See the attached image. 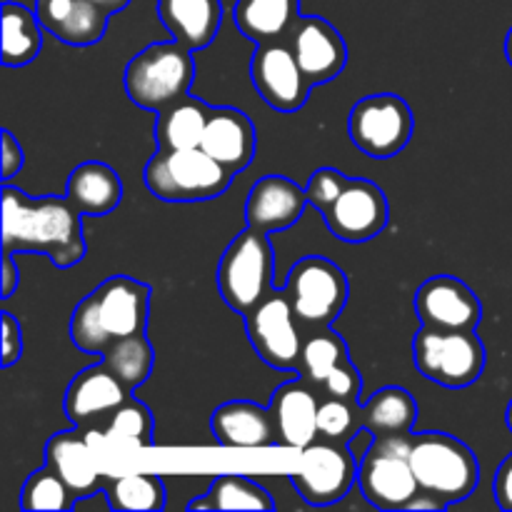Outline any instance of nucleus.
<instances>
[{
  "instance_id": "obj_40",
  "label": "nucleus",
  "mask_w": 512,
  "mask_h": 512,
  "mask_svg": "<svg viewBox=\"0 0 512 512\" xmlns=\"http://www.w3.org/2000/svg\"><path fill=\"white\" fill-rule=\"evenodd\" d=\"M25 165V153L23 145L15 140V135L8 128L3 130V180L10 183L13 175H18Z\"/></svg>"
},
{
  "instance_id": "obj_5",
  "label": "nucleus",
  "mask_w": 512,
  "mask_h": 512,
  "mask_svg": "<svg viewBox=\"0 0 512 512\" xmlns=\"http://www.w3.org/2000/svg\"><path fill=\"white\" fill-rule=\"evenodd\" d=\"M410 463L420 488L438 495L448 508L470 498L478 488V458L463 440L448 433H413Z\"/></svg>"
},
{
  "instance_id": "obj_29",
  "label": "nucleus",
  "mask_w": 512,
  "mask_h": 512,
  "mask_svg": "<svg viewBox=\"0 0 512 512\" xmlns=\"http://www.w3.org/2000/svg\"><path fill=\"white\" fill-rule=\"evenodd\" d=\"M43 25H40L35 10L25 5L5 0L3 3V48L0 60L5 68H23L38 58L43 48Z\"/></svg>"
},
{
  "instance_id": "obj_10",
  "label": "nucleus",
  "mask_w": 512,
  "mask_h": 512,
  "mask_svg": "<svg viewBox=\"0 0 512 512\" xmlns=\"http://www.w3.org/2000/svg\"><path fill=\"white\" fill-rule=\"evenodd\" d=\"M413 110L400 95H365L353 105L348 133L355 148L375 160H390L408 148L413 138Z\"/></svg>"
},
{
  "instance_id": "obj_6",
  "label": "nucleus",
  "mask_w": 512,
  "mask_h": 512,
  "mask_svg": "<svg viewBox=\"0 0 512 512\" xmlns=\"http://www.w3.org/2000/svg\"><path fill=\"white\" fill-rule=\"evenodd\" d=\"M195 80L193 50L178 40L150 43L125 65V93L138 108L158 113L173 100L190 93Z\"/></svg>"
},
{
  "instance_id": "obj_42",
  "label": "nucleus",
  "mask_w": 512,
  "mask_h": 512,
  "mask_svg": "<svg viewBox=\"0 0 512 512\" xmlns=\"http://www.w3.org/2000/svg\"><path fill=\"white\" fill-rule=\"evenodd\" d=\"M13 255L10 250H3V300H8L18 288V268L13 263Z\"/></svg>"
},
{
  "instance_id": "obj_45",
  "label": "nucleus",
  "mask_w": 512,
  "mask_h": 512,
  "mask_svg": "<svg viewBox=\"0 0 512 512\" xmlns=\"http://www.w3.org/2000/svg\"><path fill=\"white\" fill-rule=\"evenodd\" d=\"M505 58L512 65V28L508 30V38H505Z\"/></svg>"
},
{
  "instance_id": "obj_4",
  "label": "nucleus",
  "mask_w": 512,
  "mask_h": 512,
  "mask_svg": "<svg viewBox=\"0 0 512 512\" xmlns=\"http://www.w3.org/2000/svg\"><path fill=\"white\" fill-rule=\"evenodd\" d=\"M273 273L275 253L270 233L248 225L220 255L215 283L223 303L233 313L245 315L273 293Z\"/></svg>"
},
{
  "instance_id": "obj_14",
  "label": "nucleus",
  "mask_w": 512,
  "mask_h": 512,
  "mask_svg": "<svg viewBox=\"0 0 512 512\" xmlns=\"http://www.w3.org/2000/svg\"><path fill=\"white\" fill-rule=\"evenodd\" d=\"M330 233L350 245L378 238L390 223V205L383 188L373 180L350 178L333 205L323 210Z\"/></svg>"
},
{
  "instance_id": "obj_32",
  "label": "nucleus",
  "mask_w": 512,
  "mask_h": 512,
  "mask_svg": "<svg viewBox=\"0 0 512 512\" xmlns=\"http://www.w3.org/2000/svg\"><path fill=\"white\" fill-rule=\"evenodd\" d=\"M348 358V343H345L330 325H325V328H313L303 340L298 373L300 378H305L308 383L318 385L320 388V385L325 383V378Z\"/></svg>"
},
{
  "instance_id": "obj_46",
  "label": "nucleus",
  "mask_w": 512,
  "mask_h": 512,
  "mask_svg": "<svg viewBox=\"0 0 512 512\" xmlns=\"http://www.w3.org/2000/svg\"><path fill=\"white\" fill-rule=\"evenodd\" d=\"M505 420H508V428H510V433H512V400H510V405H508V413H505Z\"/></svg>"
},
{
  "instance_id": "obj_44",
  "label": "nucleus",
  "mask_w": 512,
  "mask_h": 512,
  "mask_svg": "<svg viewBox=\"0 0 512 512\" xmlns=\"http://www.w3.org/2000/svg\"><path fill=\"white\" fill-rule=\"evenodd\" d=\"M90 3L95 5V8H100L103 13L108 15H115L120 13V10H125L130 5V0H90Z\"/></svg>"
},
{
  "instance_id": "obj_18",
  "label": "nucleus",
  "mask_w": 512,
  "mask_h": 512,
  "mask_svg": "<svg viewBox=\"0 0 512 512\" xmlns=\"http://www.w3.org/2000/svg\"><path fill=\"white\" fill-rule=\"evenodd\" d=\"M130 395H133V390L100 360V363L80 370L70 380L63 408L75 428H85V425L103 423Z\"/></svg>"
},
{
  "instance_id": "obj_2",
  "label": "nucleus",
  "mask_w": 512,
  "mask_h": 512,
  "mask_svg": "<svg viewBox=\"0 0 512 512\" xmlns=\"http://www.w3.org/2000/svg\"><path fill=\"white\" fill-rule=\"evenodd\" d=\"M150 320V288L128 275L103 280L70 315V340L85 355H103L110 343L145 333Z\"/></svg>"
},
{
  "instance_id": "obj_9",
  "label": "nucleus",
  "mask_w": 512,
  "mask_h": 512,
  "mask_svg": "<svg viewBox=\"0 0 512 512\" xmlns=\"http://www.w3.org/2000/svg\"><path fill=\"white\" fill-rule=\"evenodd\" d=\"M285 295L295 310V318L308 328H325L343 315L350 298L348 275L333 260L308 255L290 268Z\"/></svg>"
},
{
  "instance_id": "obj_17",
  "label": "nucleus",
  "mask_w": 512,
  "mask_h": 512,
  "mask_svg": "<svg viewBox=\"0 0 512 512\" xmlns=\"http://www.w3.org/2000/svg\"><path fill=\"white\" fill-rule=\"evenodd\" d=\"M320 400H323V390L300 378V375L275 388L268 410L270 418H273L278 445L290 450H303L318 440Z\"/></svg>"
},
{
  "instance_id": "obj_25",
  "label": "nucleus",
  "mask_w": 512,
  "mask_h": 512,
  "mask_svg": "<svg viewBox=\"0 0 512 512\" xmlns=\"http://www.w3.org/2000/svg\"><path fill=\"white\" fill-rule=\"evenodd\" d=\"M65 198L83 218L85 215L103 218L113 213L123 200V180L108 163L88 160L70 173Z\"/></svg>"
},
{
  "instance_id": "obj_30",
  "label": "nucleus",
  "mask_w": 512,
  "mask_h": 512,
  "mask_svg": "<svg viewBox=\"0 0 512 512\" xmlns=\"http://www.w3.org/2000/svg\"><path fill=\"white\" fill-rule=\"evenodd\" d=\"M188 510H275V503L263 485L228 473L210 483L205 498L190 500Z\"/></svg>"
},
{
  "instance_id": "obj_31",
  "label": "nucleus",
  "mask_w": 512,
  "mask_h": 512,
  "mask_svg": "<svg viewBox=\"0 0 512 512\" xmlns=\"http://www.w3.org/2000/svg\"><path fill=\"white\" fill-rule=\"evenodd\" d=\"M103 493L108 498L110 510H133L150 512L163 510L168 490L160 475L153 473H128L105 478Z\"/></svg>"
},
{
  "instance_id": "obj_12",
  "label": "nucleus",
  "mask_w": 512,
  "mask_h": 512,
  "mask_svg": "<svg viewBox=\"0 0 512 512\" xmlns=\"http://www.w3.org/2000/svg\"><path fill=\"white\" fill-rule=\"evenodd\" d=\"M245 333L255 355L273 370H298L305 335L285 290H273L243 315Z\"/></svg>"
},
{
  "instance_id": "obj_37",
  "label": "nucleus",
  "mask_w": 512,
  "mask_h": 512,
  "mask_svg": "<svg viewBox=\"0 0 512 512\" xmlns=\"http://www.w3.org/2000/svg\"><path fill=\"white\" fill-rule=\"evenodd\" d=\"M348 175L340 173L335 168H318L310 175L308 185H305V195H308V203L313 208H318L323 213L328 205H333L338 200V195L343 193L345 185H348Z\"/></svg>"
},
{
  "instance_id": "obj_36",
  "label": "nucleus",
  "mask_w": 512,
  "mask_h": 512,
  "mask_svg": "<svg viewBox=\"0 0 512 512\" xmlns=\"http://www.w3.org/2000/svg\"><path fill=\"white\" fill-rule=\"evenodd\" d=\"M363 430L358 400H343L323 395L318 408V438L333 443H350Z\"/></svg>"
},
{
  "instance_id": "obj_20",
  "label": "nucleus",
  "mask_w": 512,
  "mask_h": 512,
  "mask_svg": "<svg viewBox=\"0 0 512 512\" xmlns=\"http://www.w3.org/2000/svg\"><path fill=\"white\" fill-rule=\"evenodd\" d=\"M200 148L220 165L233 170L235 175L243 173L253 163L255 148H258V133H255L253 120L243 110L230 108V105L213 108L203 130Z\"/></svg>"
},
{
  "instance_id": "obj_43",
  "label": "nucleus",
  "mask_w": 512,
  "mask_h": 512,
  "mask_svg": "<svg viewBox=\"0 0 512 512\" xmlns=\"http://www.w3.org/2000/svg\"><path fill=\"white\" fill-rule=\"evenodd\" d=\"M448 508V503H443V500L438 498V495L428 493V490H420L418 495H415L413 500L408 503V512H415V510H445Z\"/></svg>"
},
{
  "instance_id": "obj_16",
  "label": "nucleus",
  "mask_w": 512,
  "mask_h": 512,
  "mask_svg": "<svg viewBox=\"0 0 512 512\" xmlns=\"http://www.w3.org/2000/svg\"><path fill=\"white\" fill-rule=\"evenodd\" d=\"M295 60L310 85H325L348 65V45L333 23L318 15H300L288 35Z\"/></svg>"
},
{
  "instance_id": "obj_3",
  "label": "nucleus",
  "mask_w": 512,
  "mask_h": 512,
  "mask_svg": "<svg viewBox=\"0 0 512 512\" xmlns=\"http://www.w3.org/2000/svg\"><path fill=\"white\" fill-rule=\"evenodd\" d=\"M145 185L165 203H205L228 193L235 173L203 148L158 150L145 165Z\"/></svg>"
},
{
  "instance_id": "obj_13",
  "label": "nucleus",
  "mask_w": 512,
  "mask_h": 512,
  "mask_svg": "<svg viewBox=\"0 0 512 512\" xmlns=\"http://www.w3.org/2000/svg\"><path fill=\"white\" fill-rule=\"evenodd\" d=\"M250 80L265 103L278 113H298L310 98V80L300 70L288 40L255 45L250 58Z\"/></svg>"
},
{
  "instance_id": "obj_7",
  "label": "nucleus",
  "mask_w": 512,
  "mask_h": 512,
  "mask_svg": "<svg viewBox=\"0 0 512 512\" xmlns=\"http://www.w3.org/2000/svg\"><path fill=\"white\" fill-rule=\"evenodd\" d=\"M488 353L475 330L423 328L413 338V365L423 378L443 388L460 390L483 375Z\"/></svg>"
},
{
  "instance_id": "obj_33",
  "label": "nucleus",
  "mask_w": 512,
  "mask_h": 512,
  "mask_svg": "<svg viewBox=\"0 0 512 512\" xmlns=\"http://www.w3.org/2000/svg\"><path fill=\"white\" fill-rule=\"evenodd\" d=\"M105 365L128 385L130 390H138L145 380L153 373L155 353L153 345H150L148 335L138 333L130 335V338H120L115 343H110L108 348L100 355Z\"/></svg>"
},
{
  "instance_id": "obj_34",
  "label": "nucleus",
  "mask_w": 512,
  "mask_h": 512,
  "mask_svg": "<svg viewBox=\"0 0 512 512\" xmlns=\"http://www.w3.org/2000/svg\"><path fill=\"white\" fill-rule=\"evenodd\" d=\"M105 440L123 448H150L153 445V415L148 405L140 403L135 395H130L125 403H120L108 418L100 423Z\"/></svg>"
},
{
  "instance_id": "obj_35",
  "label": "nucleus",
  "mask_w": 512,
  "mask_h": 512,
  "mask_svg": "<svg viewBox=\"0 0 512 512\" xmlns=\"http://www.w3.org/2000/svg\"><path fill=\"white\" fill-rule=\"evenodd\" d=\"M78 505L75 495L63 483L50 465L28 475L20 493V508L23 510H73Z\"/></svg>"
},
{
  "instance_id": "obj_15",
  "label": "nucleus",
  "mask_w": 512,
  "mask_h": 512,
  "mask_svg": "<svg viewBox=\"0 0 512 512\" xmlns=\"http://www.w3.org/2000/svg\"><path fill=\"white\" fill-rule=\"evenodd\" d=\"M415 315L423 325L443 330H475L483 320V303L468 283L453 275H435L418 288Z\"/></svg>"
},
{
  "instance_id": "obj_1",
  "label": "nucleus",
  "mask_w": 512,
  "mask_h": 512,
  "mask_svg": "<svg viewBox=\"0 0 512 512\" xmlns=\"http://www.w3.org/2000/svg\"><path fill=\"white\" fill-rule=\"evenodd\" d=\"M3 250L45 255L58 268H73L88 253L83 215L68 198H28L20 188H3Z\"/></svg>"
},
{
  "instance_id": "obj_41",
  "label": "nucleus",
  "mask_w": 512,
  "mask_h": 512,
  "mask_svg": "<svg viewBox=\"0 0 512 512\" xmlns=\"http://www.w3.org/2000/svg\"><path fill=\"white\" fill-rule=\"evenodd\" d=\"M493 493H495V503H498L503 510L512 512V455L503 460V465H500L498 473H495Z\"/></svg>"
},
{
  "instance_id": "obj_38",
  "label": "nucleus",
  "mask_w": 512,
  "mask_h": 512,
  "mask_svg": "<svg viewBox=\"0 0 512 512\" xmlns=\"http://www.w3.org/2000/svg\"><path fill=\"white\" fill-rule=\"evenodd\" d=\"M320 390H323V395H330V398L360 400V393H363V378H360V373L355 370L353 360L348 358L325 378Z\"/></svg>"
},
{
  "instance_id": "obj_21",
  "label": "nucleus",
  "mask_w": 512,
  "mask_h": 512,
  "mask_svg": "<svg viewBox=\"0 0 512 512\" xmlns=\"http://www.w3.org/2000/svg\"><path fill=\"white\" fill-rule=\"evenodd\" d=\"M45 465H50L63 478V483L68 485L78 503L85 498H93L105 485V475L100 473L98 463H95L93 448L78 428L55 433L48 440Z\"/></svg>"
},
{
  "instance_id": "obj_39",
  "label": "nucleus",
  "mask_w": 512,
  "mask_h": 512,
  "mask_svg": "<svg viewBox=\"0 0 512 512\" xmlns=\"http://www.w3.org/2000/svg\"><path fill=\"white\" fill-rule=\"evenodd\" d=\"M23 358V328L10 313H3V353H0V365L13 368Z\"/></svg>"
},
{
  "instance_id": "obj_11",
  "label": "nucleus",
  "mask_w": 512,
  "mask_h": 512,
  "mask_svg": "<svg viewBox=\"0 0 512 512\" xmlns=\"http://www.w3.org/2000/svg\"><path fill=\"white\" fill-rule=\"evenodd\" d=\"M360 463L348 443L318 438L300 450L298 468L290 473V483L308 505H333L343 500L358 483Z\"/></svg>"
},
{
  "instance_id": "obj_8",
  "label": "nucleus",
  "mask_w": 512,
  "mask_h": 512,
  "mask_svg": "<svg viewBox=\"0 0 512 512\" xmlns=\"http://www.w3.org/2000/svg\"><path fill=\"white\" fill-rule=\"evenodd\" d=\"M410 438L413 433L375 438L360 460V493L373 508L388 512L405 510L423 490L410 463Z\"/></svg>"
},
{
  "instance_id": "obj_19",
  "label": "nucleus",
  "mask_w": 512,
  "mask_h": 512,
  "mask_svg": "<svg viewBox=\"0 0 512 512\" xmlns=\"http://www.w3.org/2000/svg\"><path fill=\"white\" fill-rule=\"evenodd\" d=\"M305 188L285 175H265L255 180L245 200V223L265 233L288 230L303 218L308 208Z\"/></svg>"
},
{
  "instance_id": "obj_23",
  "label": "nucleus",
  "mask_w": 512,
  "mask_h": 512,
  "mask_svg": "<svg viewBox=\"0 0 512 512\" xmlns=\"http://www.w3.org/2000/svg\"><path fill=\"white\" fill-rule=\"evenodd\" d=\"M35 15L45 33L75 48L100 43L110 20L90 0H35Z\"/></svg>"
},
{
  "instance_id": "obj_26",
  "label": "nucleus",
  "mask_w": 512,
  "mask_h": 512,
  "mask_svg": "<svg viewBox=\"0 0 512 512\" xmlns=\"http://www.w3.org/2000/svg\"><path fill=\"white\" fill-rule=\"evenodd\" d=\"M210 105L205 100L183 95L155 113L153 138L158 150L200 148L203 130L210 118Z\"/></svg>"
},
{
  "instance_id": "obj_22",
  "label": "nucleus",
  "mask_w": 512,
  "mask_h": 512,
  "mask_svg": "<svg viewBox=\"0 0 512 512\" xmlns=\"http://www.w3.org/2000/svg\"><path fill=\"white\" fill-rule=\"evenodd\" d=\"M215 443L235 450H260L278 445L270 410L250 400H230L218 405L210 418Z\"/></svg>"
},
{
  "instance_id": "obj_27",
  "label": "nucleus",
  "mask_w": 512,
  "mask_h": 512,
  "mask_svg": "<svg viewBox=\"0 0 512 512\" xmlns=\"http://www.w3.org/2000/svg\"><path fill=\"white\" fill-rule=\"evenodd\" d=\"M300 18V0H238L233 5V23L255 45L288 40Z\"/></svg>"
},
{
  "instance_id": "obj_28",
  "label": "nucleus",
  "mask_w": 512,
  "mask_h": 512,
  "mask_svg": "<svg viewBox=\"0 0 512 512\" xmlns=\"http://www.w3.org/2000/svg\"><path fill=\"white\" fill-rule=\"evenodd\" d=\"M415 418H418V403L408 390L398 385L378 390L368 403L360 405V423L375 438L413 433Z\"/></svg>"
},
{
  "instance_id": "obj_24",
  "label": "nucleus",
  "mask_w": 512,
  "mask_h": 512,
  "mask_svg": "<svg viewBox=\"0 0 512 512\" xmlns=\"http://www.w3.org/2000/svg\"><path fill=\"white\" fill-rule=\"evenodd\" d=\"M158 18L173 40L190 50H203L218 35L223 23L220 0H158Z\"/></svg>"
}]
</instances>
